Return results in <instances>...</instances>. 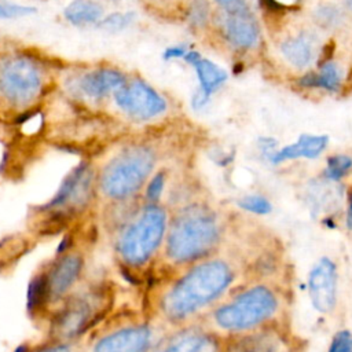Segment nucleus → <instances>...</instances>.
<instances>
[{"instance_id":"f3484780","label":"nucleus","mask_w":352,"mask_h":352,"mask_svg":"<svg viewBox=\"0 0 352 352\" xmlns=\"http://www.w3.org/2000/svg\"><path fill=\"white\" fill-rule=\"evenodd\" d=\"M63 16L74 26L94 25L103 18V8L95 0H73L63 10Z\"/></svg>"},{"instance_id":"4468645a","label":"nucleus","mask_w":352,"mask_h":352,"mask_svg":"<svg viewBox=\"0 0 352 352\" xmlns=\"http://www.w3.org/2000/svg\"><path fill=\"white\" fill-rule=\"evenodd\" d=\"M327 136L324 135H301L293 144L285 146L280 150L268 155L271 162L279 164L286 160L296 158H316L327 144Z\"/></svg>"},{"instance_id":"412c9836","label":"nucleus","mask_w":352,"mask_h":352,"mask_svg":"<svg viewBox=\"0 0 352 352\" xmlns=\"http://www.w3.org/2000/svg\"><path fill=\"white\" fill-rule=\"evenodd\" d=\"M133 21V12H113L103 16L98 22V28L107 32H121L128 28Z\"/></svg>"},{"instance_id":"2eb2a0df","label":"nucleus","mask_w":352,"mask_h":352,"mask_svg":"<svg viewBox=\"0 0 352 352\" xmlns=\"http://www.w3.org/2000/svg\"><path fill=\"white\" fill-rule=\"evenodd\" d=\"M184 59H186V62H188L194 66L195 73L199 80V84H201V92L206 98L214 89H217L227 78V74L221 67H219L216 63H213L209 59L201 58L199 54L195 51L186 52Z\"/></svg>"},{"instance_id":"423d86ee","label":"nucleus","mask_w":352,"mask_h":352,"mask_svg":"<svg viewBox=\"0 0 352 352\" xmlns=\"http://www.w3.org/2000/svg\"><path fill=\"white\" fill-rule=\"evenodd\" d=\"M214 216L204 208L183 210L173 221L166 243L169 257L187 261L205 254L217 241Z\"/></svg>"},{"instance_id":"f8f14e48","label":"nucleus","mask_w":352,"mask_h":352,"mask_svg":"<svg viewBox=\"0 0 352 352\" xmlns=\"http://www.w3.org/2000/svg\"><path fill=\"white\" fill-rule=\"evenodd\" d=\"M126 82L125 76L110 67H100L84 73L78 77L76 85L78 92L91 99H102L109 94H114Z\"/></svg>"},{"instance_id":"a878e982","label":"nucleus","mask_w":352,"mask_h":352,"mask_svg":"<svg viewBox=\"0 0 352 352\" xmlns=\"http://www.w3.org/2000/svg\"><path fill=\"white\" fill-rule=\"evenodd\" d=\"M329 352H352V334L348 330L338 331L333 337Z\"/></svg>"},{"instance_id":"0eeeda50","label":"nucleus","mask_w":352,"mask_h":352,"mask_svg":"<svg viewBox=\"0 0 352 352\" xmlns=\"http://www.w3.org/2000/svg\"><path fill=\"white\" fill-rule=\"evenodd\" d=\"M44 74L28 55H16L4 62L0 70V95L11 106L28 107L43 92Z\"/></svg>"},{"instance_id":"393cba45","label":"nucleus","mask_w":352,"mask_h":352,"mask_svg":"<svg viewBox=\"0 0 352 352\" xmlns=\"http://www.w3.org/2000/svg\"><path fill=\"white\" fill-rule=\"evenodd\" d=\"M238 205L242 209H245L248 212H252V213H256V214H267L271 210L270 202L264 197H260V195L245 197L238 202Z\"/></svg>"},{"instance_id":"a211bd4d","label":"nucleus","mask_w":352,"mask_h":352,"mask_svg":"<svg viewBox=\"0 0 352 352\" xmlns=\"http://www.w3.org/2000/svg\"><path fill=\"white\" fill-rule=\"evenodd\" d=\"M300 84L308 88H323L327 91H338L341 85V73L331 60L322 63L319 73H307L300 78Z\"/></svg>"},{"instance_id":"20e7f679","label":"nucleus","mask_w":352,"mask_h":352,"mask_svg":"<svg viewBox=\"0 0 352 352\" xmlns=\"http://www.w3.org/2000/svg\"><path fill=\"white\" fill-rule=\"evenodd\" d=\"M166 227V214L162 208L151 204L139 216L126 224L118 234L114 252L125 268L144 265L157 250Z\"/></svg>"},{"instance_id":"f257e3e1","label":"nucleus","mask_w":352,"mask_h":352,"mask_svg":"<svg viewBox=\"0 0 352 352\" xmlns=\"http://www.w3.org/2000/svg\"><path fill=\"white\" fill-rule=\"evenodd\" d=\"M55 256L33 275L28 292V309L32 316L47 320L67 297L87 282V253L70 236Z\"/></svg>"},{"instance_id":"ddd939ff","label":"nucleus","mask_w":352,"mask_h":352,"mask_svg":"<svg viewBox=\"0 0 352 352\" xmlns=\"http://www.w3.org/2000/svg\"><path fill=\"white\" fill-rule=\"evenodd\" d=\"M224 32L232 45L243 50L253 47L258 38V25L249 8L227 12Z\"/></svg>"},{"instance_id":"9b49d317","label":"nucleus","mask_w":352,"mask_h":352,"mask_svg":"<svg viewBox=\"0 0 352 352\" xmlns=\"http://www.w3.org/2000/svg\"><path fill=\"white\" fill-rule=\"evenodd\" d=\"M336 267L329 258H322L309 274V294L314 307L329 312L336 302Z\"/></svg>"},{"instance_id":"6e6552de","label":"nucleus","mask_w":352,"mask_h":352,"mask_svg":"<svg viewBox=\"0 0 352 352\" xmlns=\"http://www.w3.org/2000/svg\"><path fill=\"white\" fill-rule=\"evenodd\" d=\"M151 331L144 324H118L110 315L82 341V352H146Z\"/></svg>"},{"instance_id":"1a4fd4ad","label":"nucleus","mask_w":352,"mask_h":352,"mask_svg":"<svg viewBox=\"0 0 352 352\" xmlns=\"http://www.w3.org/2000/svg\"><path fill=\"white\" fill-rule=\"evenodd\" d=\"M275 308L274 294L267 287L257 286L241 294L231 304L219 308L214 318L223 329L239 330L263 322L274 314Z\"/></svg>"},{"instance_id":"cd10ccee","label":"nucleus","mask_w":352,"mask_h":352,"mask_svg":"<svg viewBox=\"0 0 352 352\" xmlns=\"http://www.w3.org/2000/svg\"><path fill=\"white\" fill-rule=\"evenodd\" d=\"M164 184H165V173L164 172H158L148 183L147 186V190H146V197L150 202H155L162 190H164Z\"/></svg>"},{"instance_id":"4be33fe9","label":"nucleus","mask_w":352,"mask_h":352,"mask_svg":"<svg viewBox=\"0 0 352 352\" xmlns=\"http://www.w3.org/2000/svg\"><path fill=\"white\" fill-rule=\"evenodd\" d=\"M352 168V160L346 155H333L327 158L326 176L331 180H338L344 177Z\"/></svg>"},{"instance_id":"2f4dec72","label":"nucleus","mask_w":352,"mask_h":352,"mask_svg":"<svg viewBox=\"0 0 352 352\" xmlns=\"http://www.w3.org/2000/svg\"><path fill=\"white\" fill-rule=\"evenodd\" d=\"M348 6L352 8V0H348Z\"/></svg>"},{"instance_id":"6ab92c4d","label":"nucleus","mask_w":352,"mask_h":352,"mask_svg":"<svg viewBox=\"0 0 352 352\" xmlns=\"http://www.w3.org/2000/svg\"><path fill=\"white\" fill-rule=\"evenodd\" d=\"M216 341L199 333L180 336L161 352H216Z\"/></svg>"},{"instance_id":"f03ea898","label":"nucleus","mask_w":352,"mask_h":352,"mask_svg":"<svg viewBox=\"0 0 352 352\" xmlns=\"http://www.w3.org/2000/svg\"><path fill=\"white\" fill-rule=\"evenodd\" d=\"M114 293L109 283L87 280L45 320L47 338L81 342L111 312Z\"/></svg>"},{"instance_id":"bb28decb","label":"nucleus","mask_w":352,"mask_h":352,"mask_svg":"<svg viewBox=\"0 0 352 352\" xmlns=\"http://www.w3.org/2000/svg\"><path fill=\"white\" fill-rule=\"evenodd\" d=\"M208 12H209V8H208V3L205 0H194L190 7V14H188L191 23H194V25L205 23V21L208 18Z\"/></svg>"},{"instance_id":"9d476101","label":"nucleus","mask_w":352,"mask_h":352,"mask_svg":"<svg viewBox=\"0 0 352 352\" xmlns=\"http://www.w3.org/2000/svg\"><path fill=\"white\" fill-rule=\"evenodd\" d=\"M117 106L136 120H148L166 109V102L155 89L142 80L125 82L114 92Z\"/></svg>"},{"instance_id":"7ed1b4c3","label":"nucleus","mask_w":352,"mask_h":352,"mask_svg":"<svg viewBox=\"0 0 352 352\" xmlns=\"http://www.w3.org/2000/svg\"><path fill=\"white\" fill-rule=\"evenodd\" d=\"M231 270L221 261L195 267L165 296L162 308L168 318L180 319L208 304L230 285Z\"/></svg>"},{"instance_id":"c756f323","label":"nucleus","mask_w":352,"mask_h":352,"mask_svg":"<svg viewBox=\"0 0 352 352\" xmlns=\"http://www.w3.org/2000/svg\"><path fill=\"white\" fill-rule=\"evenodd\" d=\"M186 50L183 47H170V48H166L165 52H164V59L169 60V59H175V58H184L186 55Z\"/></svg>"},{"instance_id":"c85d7f7f","label":"nucleus","mask_w":352,"mask_h":352,"mask_svg":"<svg viewBox=\"0 0 352 352\" xmlns=\"http://www.w3.org/2000/svg\"><path fill=\"white\" fill-rule=\"evenodd\" d=\"M227 12H235L241 10H246L248 0H216Z\"/></svg>"},{"instance_id":"aec40b11","label":"nucleus","mask_w":352,"mask_h":352,"mask_svg":"<svg viewBox=\"0 0 352 352\" xmlns=\"http://www.w3.org/2000/svg\"><path fill=\"white\" fill-rule=\"evenodd\" d=\"M272 349L274 341L270 336L256 334L238 341L230 348L228 352H271Z\"/></svg>"},{"instance_id":"5701e85b","label":"nucleus","mask_w":352,"mask_h":352,"mask_svg":"<svg viewBox=\"0 0 352 352\" xmlns=\"http://www.w3.org/2000/svg\"><path fill=\"white\" fill-rule=\"evenodd\" d=\"M28 352H82V349L81 342H65L47 338L44 342L33 346Z\"/></svg>"},{"instance_id":"39448f33","label":"nucleus","mask_w":352,"mask_h":352,"mask_svg":"<svg viewBox=\"0 0 352 352\" xmlns=\"http://www.w3.org/2000/svg\"><path fill=\"white\" fill-rule=\"evenodd\" d=\"M154 161L153 151L144 146L124 148L104 165L99 176L100 192L111 201L131 198L146 182Z\"/></svg>"},{"instance_id":"b1692460","label":"nucleus","mask_w":352,"mask_h":352,"mask_svg":"<svg viewBox=\"0 0 352 352\" xmlns=\"http://www.w3.org/2000/svg\"><path fill=\"white\" fill-rule=\"evenodd\" d=\"M36 12V8L29 6H21L16 3H10L0 0V19H10V18H21L28 16Z\"/></svg>"},{"instance_id":"dca6fc26","label":"nucleus","mask_w":352,"mask_h":352,"mask_svg":"<svg viewBox=\"0 0 352 352\" xmlns=\"http://www.w3.org/2000/svg\"><path fill=\"white\" fill-rule=\"evenodd\" d=\"M280 51L285 58L297 67L308 66L315 55L314 37L309 33H300L282 43Z\"/></svg>"},{"instance_id":"7c9ffc66","label":"nucleus","mask_w":352,"mask_h":352,"mask_svg":"<svg viewBox=\"0 0 352 352\" xmlns=\"http://www.w3.org/2000/svg\"><path fill=\"white\" fill-rule=\"evenodd\" d=\"M346 224L352 230V191L348 197V213H346Z\"/></svg>"}]
</instances>
